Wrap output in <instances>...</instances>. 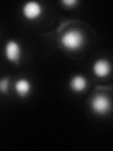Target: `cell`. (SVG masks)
I'll list each match as a JSON object with an SVG mask.
<instances>
[{"instance_id":"6da1fadb","label":"cell","mask_w":113,"mask_h":151,"mask_svg":"<svg viewBox=\"0 0 113 151\" xmlns=\"http://www.w3.org/2000/svg\"><path fill=\"white\" fill-rule=\"evenodd\" d=\"M85 35L79 29H69L60 36V45L69 51H77L85 45Z\"/></svg>"},{"instance_id":"7a4b0ae2","label":"cell","mask_w":113,"mask_h":151,"mask_svg":"<svg viewBox=\"0 0 113 151\" xmlns=\"http://www.w3.org/2000/svg\"><path fill=\"white\" fill-rule=\"evenodd\" d=\"M92 111L97 115H106L111 109L110 98L107 94L98 93L92 96L91 100Z\"/></svg>"},{"instance_id":"3957f363","label":"cell","mask_w":113,"mask_h":151,"mask_svg":"<svg viewBox=\"0 0 113 151\" xmlns=\"http://www.w3.org/2000/svg\"><path fill=\"white\" fill-rule=\"evenodd\" d=\"M22 14L26 20H37L42 14V6L37 1L26 2L22 7Z\"/></svg>"},{"instance_id":"277c9868","label":"cell","mask_w":113,"mask_h":151,"mask_svg":"<svg viewBox=\"0 0 113 151\" xmlns=\"http://www.w3.org/2000/svg\"><path fill=\"white\" fill-rule=\"evenodd\" d=\"M4 54L9 63H18L22 57V47L18 42L11 40L5 45Z\"/></svg>"},{"instance_id":"5b68a950","label":"cell","mask_w":113,"mask_h":151,"mask_svg":"<svg viewBox=\"0 0 113 151\" xmlns=\"http://www.w3.org/2000/svg\"><path fill=\"white\" fill-rule=\"evenodd\" d=\"M92 72L98 78H105L111 72L110 63L107 59H97L92 64Z\"/></svg>"},{"instance_id":"8992f818","label":"cell","mask_w":113,"mask_h":151,"mask_svg":"<svg viewBox=\"0 0 113 151\" xmlns=\"http://www.w3.org/2000/svg\"><path fill=\"white\" fill-rule=\"evenodd\" d=\"M69 87L75 93H84L88 87V80L83 75H74L69 80Z\"/></svg>"},{"instance_id":"52a82bcc","label":"cell","mask_w":113,"mask_h":151,"mask_svg":"<svg viewBox=\"0 0 113 151\" xmlns=\"http://www.w3.org/2000/svg\"><path fill=\"white\" fill-rule=\"evenodd\" d=\"M13 88H14V92L16 93L17 96L24 98V97H26L28 94L31 93L32 84L27 78H18L15 81Z\"/></svg>"},{"instance_id":"ba28073f","label":"cell","mask_w":113,"mask_h":151,"mask_svg":"<svg viewBox=\"0 0 113 151\" xmlns=\"http://www.w3.org/2000/svg\"><path fill=\"white\" fill-rule=\"evenodd\" d=\"M9 86H11V79L8 77L0 78V93L7 94L9 92Z\"/></svg>"},{"instance_id":"9c48e42d","label":"cell","mask_w":113,"mask_h":151,"mask_svg":"<svg viewBox=\"0 0 113 151\" xmlns=\"http://www.w3.org/2000/svg\"><path fill=\"white\" fill-rule=\"evenodd\" d=\"M78 3H79L78 0H62V1H61V4L64 5L66 8L77 7Z\"/></svg>"}]
</instances>
